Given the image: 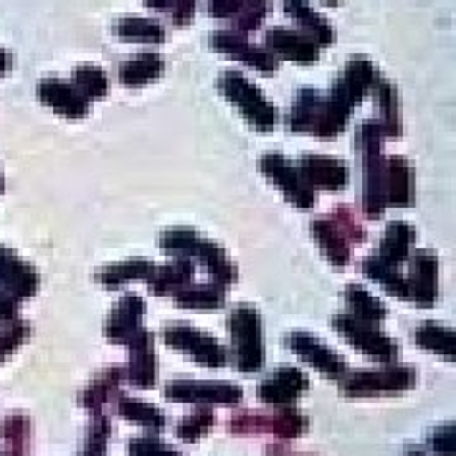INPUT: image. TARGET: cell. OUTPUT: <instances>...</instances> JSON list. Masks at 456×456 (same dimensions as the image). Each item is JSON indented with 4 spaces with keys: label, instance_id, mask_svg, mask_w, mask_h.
<instances>
[{
    "label": "cell",
    "instance_id": "obj_1",
    "mask_svg": "<svg viewBox=\"0 0 456 456\" xmlns=\"http://www.w3.org/2000/svg\"><path fill=\"white\" fill-rule=\"evenodd\" d=\"M378 82L380 79H378L373 61H368L365 56L350 59L345 71L340 74V79L332 84L330 97L322 99V110H320V117H317L312 132L320 140H332L335 134H340L347 125V119H350L353 107L360 104L368 92H373Z\"/></svg>",
    "mask_w": 456,
    "mask_h": 456
},
{
    "label": "cell",
    "instance_id": "obj_2",
    "mask_svg": "<svg viewBox=\"0 0 456 456\" xmlns=\"http://www.w3.org/2000/svg\"><path fill=\"white\" fill-rule=\"evenodd\" d=\"M158 244L163 248V254L173 256V259L200 264L206 269V274L213 279V284L231 287L236 281V277H239L236 264L228 259L226 248L208 241L196 228H165L163 233H160V239H158Z\"/></svg>",
    "mask_w": 456,
    "mask_h": 456
},
{
    "label": "cell",
    "instance_id": "obj_3",
    "mask_svg": "<svg viewBox=\"0 0 456 456\" xmlns=\"http://www.w3.org/2000/svg\"><path fill=\"white\" fill-rule=\"evenodd\" d=\"M228 362L239 373H256L264 368L266 350H264V322L256 307L236 305L228 312Z\"/></svg>",
    "mask_w": 456,
    "mask_h": 456
},
{
    "label": "cell",
    "instance_id": "obj_4",
    "mask_svg": "<svg viewBox=\"0 0 456 456\" xmlns=\"http://www.w3.org/2000/svg\"><path fill=\"white\" fill-rule=\"evenodd\" d=\"M419 383V373L408 365H386L353 370L340 378V391L345 398H391L403 395Z\"/></svg>",
    "mask_w": 456,
    "mask_h": 456
},
{
    "label": "cell",
    "instance_id": "obj_5",
    "mask_svg": "<svg viewBox=\"0 0 456 456\" xmlns=\"http://www.w3.org/2000/svg\"><path fill=\"white\" fill-rule=\"evenodd\" d=\"M218 89L241 112V117H244L254 130L269 132L277 127V107L264 97L241 71H224L221 79H218Z\"/></svg>",
    "mask_w": 456,
    "mask_h": 456
},
{
    "label": "cell",
    "instance_id": "obj_6",
    "mask_svg": "<svg viewBox=\"0 0 456 456\" xmlns=\"http://www.w3.org/2000/svg\"><path fill=\"white\" fill-rule=\"evenodd\" d=\"M332 327L338 330L342 340L350 342L358 353L368 355V358L380 360V362H395L401 355V345L393 340L391 335H386L375 322H362L358 317L340 312L332 317Z\"/></svg>",
    "mask_w": 456,
    "mask_h": 456
},
{
    "label": "cell",
    "instance_id": "obj_7",
    "mask_svg": "<svg viewBox=\"0 0 456 456\" xmlns=\"http://www.w3.org/2000/svg\"><path fill=\"white\" fill-rule=\"evenodd\" d=\"M231 434H272L279 441H292L305 436V431L310 428V419L294 408H279L272 413H251V411H241L236 416H231L228 421Z\"/></svg>",
    "mask_w": 456,
    "mask_h": 456
},
{
    "label": "cell",
    "instance_id": "obj_8",
    "mask_svg": "<svg viewBox=\"0 0 456 456\" xmlns=\"http://www.w3.org/2000/svg\"><path fill=\"white\" fill-rule=\"evenodd\" d=\"M163 340L167 347L178 350L180 355L191 358L203 368H226L228 350L218 338L191 325H167L163 330Z\"/></svg>",
    "mask_w": 456,
    "mask_h": 456
},
{
    "label": "cell",
    "instance_id": "obj_9",
    "mask_svg": "<svg viewBox=\"0 0 456 456\" xmlns=\"http://www.w3.org/2000/svg\"><path fill=\"white\" fill-rule=\"evenodd\" d=\"M259 170L264 178L284 193V198L292 203L294 208L312 211L317 206V191H312L310 185L302 180L297 165L287 155H281V152H266V155H261Z\"/></svg>",
    "mask_w": 456,
    "mask_h": 456
},
{
    "label": "cell",
    "instance_id": "obj_10",
    "mask_svg": "<svg viewBox=\"0 0 456 456\" xmlns=\"http://www.w3.org/2000/svg\"><path fill=\"white\" fill-rule=\"evenodd\" d=\"M165 398L173 403L193 406H236L241 403L244 391L226 380H170L165 383Z\"/></svg>",
    "mask_w": 456,
    "mask_h": 456
},
{
    "label": "cell",
    "instance_id": "obj_11",
    "mask_svg": "<svg viewBox=\"0 0 456 456\" xmlns=\"http://www.w3.org/2000/svg\"><path fill=\"white\" fill-rule=\"evenodd\" d=\"M406 261V302H413L416 307H424V310L434 307L439 297V259L426 248H416L408 254Z\"/></svg>",
    "mask_w": 456,
    "mask_h": 456
},
{
    "label": "cell",
    "instance_id": "obj_12",
    "mask_svg": "<svg viewBox=\"0 0 456 456\" xmlns=\"http://www.w3.org/2000/svg\"><path fill=\"white\" fill-rule=\"evenodd\" d=\"M287 345H289V350H292L297 358L305 360L310 368H314L317 373H322L325 378L340 380L342 375L347 373L345 360L327 342H322L317 335H312V332L294 330V332L287 335Z\"/></svg>",
    "mask_w": 456,
    "mask_h": 456
},
{
    "label": "cell",
    "instance_id": "obj_13",
    "mask_svg": "<svg viewBox=\"0 0 456 456\" xmlns=\"http://www.w3.org/2000/svg\"><path fill=\"white\" fill-rule=\"evenodd\" d=\"M307 391H310V378L297 368L281 365L261 380L256 395L264 406L294 408V403Z\"/></svg>",
    "mask_w": 456,
    "mask_h": 456
},
{
    "label": "cell",
    "instance_id": "obj_14",
    "mask_svg": "<svg viewBox=\"0 0 456 456\" xmlns=\"http://www.w3.org/2000/svg\"><path fill=\"white\" fill-rule=\"evenodd\" d=\"M362 155V213L365 218H380L386 213V158L383 147H365Z\"/></svg>",
    "mask_w": 456,
    "mask_h": 456
},
{
    "label": "cell",
    "instance_id": "obj_15",
    "mask_svg": "<svg viewBox=\"0 0 456 456\" xmlns=\"http://www.w3.org/2000/svg\"><path fill=\"white\" fill-rule=\"evenodd\" d=\"M127 368L125 380L134 388H152L158 380V360H155V338L152 332L140 327L127 340Z\"/></svg>",
    "mask_w": 456,
    "mask_h": 456
},
{
    "label": "cell",
    "instance_id": "obj_16",
    "mask_svg": "<svg viewBox=\"0 0 456 456\" xmlns=\"http://www.w3.org/2000/svg\"><path fill=\"white\" fill-rule=\"evenodd\" d=\"M211 49L226 53L231 59L241 61V64L254 66L261 74H274L277 71V56L264 46H254L244 33L236 31H216L211 33Z\"/></svg>",
    "mask_w": 456,
    "mask_h": 456
},
{
    "label": "cell",
    "instance_id": "obj_17",
    "mask_svg": "<svg viewBox=\"0 0 456 456\" xmlns=\"http://www.w3.org/2000/svg\"><path fill=\"white\" fill-rule=\"evenodd\" d=\"M297 170L302 180L310 185L312 191H342L350 180V170L347 165L342 163L340 158H332V155H314L307 152L299 158Z\"/></svg>",
    "mask_w": 456,
    "mask_h": 456
},
{
    "label": "cell",
    "instance_id": "obj_18",
    "mask_svg": "<svg viewBox=\"0 0 456 456\" xmlns=\"http://www.w3.org/2000/svg\"><path fill=\"white\" fill-rule=\"evenodd\" d=\"M41 287V277L28 261H23L13 248L0 244V289L11 292L18 302L31 299Z\"/></svg>",
    "mask_w": 456,
    "mask_h": 456
},
{
    "label": "cell",
    "instance_id": "obj_19",
    "mask_svg": "<svg viewBox=\"0 0 456 456\" xmlns=\"http://www.w3.org/2000/svg\"><path fill=\"white\" fill-rule=\"evenodd\" d=\"M145 310V299L140 294H122L119 302L114 305V310L104 320V338L114 345H127L132 335L142 327Z\"/></svg>",
    "mask_w": 456,
    "mask_h": 456
},
{
    "label": "cell",
    "instance_id": "obj_20",
    "mask_svg": "<svg viewBox=\"0 0 456 456\" xmlns=\"http://www.w3.org/2000/svg\"><path fill=\"white\" fill-rule=\"evenodd\" d=\"M36 94H38V99L46 107H51L53 112L61 114L66 119H82V117L89 114V107H92V102L84 97L74 84L64 82V79H44V82H38Z\"/></svg>",
    "mask_w": 456,
    "mask_h": 456
},
{
    "label": "cell",
    "instance_id": "obj_21",
    "mask_svg": "<svg viewBox=\"0 0 456 456\" xmlns=\"http://www.w3.org/2000/svg\"><path fill=\"white\" fill-rule=\"evenodd\" d=\"M264 49L272 51L279 59H289L297 64H312L320 59V46L310 36H305L302 31H289V28H274L266 33Z\"/></svg>",
    "mask_w": 456,
    "mask_h": 456
},
{
    "label": "cell",
    "instance_id": "obj_22",
    "mask_svg": "<svg viewBox=\"0 0 456 456\" xmlns=\"http://www.w3.org/2000/svg\"><path fill=\"white\" fill-rule=\"evenodd\" d=\"M145 281L147 289L155 297H173L196 281V264L185 259H173L170 264L152 266Z\"/></svg>",
    "mask_w": 456,
    "mask_h": 456
},
{
    "label": "cell",
    "instance_id": "obj_23",
    "mask_svg": "<svg viewBox=\"0 0 456 456\" xmlns=\"http://www.w3.org/2000/svg\"><path fill=\"white\" fill-rule=\"evenodd\" d=\"M122 383H125V368H117V365L114 368H104L79 393V406L84 411H89L92 416L102 413L104 408L112 403L114 398H119V386Z\"/></svg>",
    "mask_w": 456,
    "mask_h": 456
},
{
    "label": "cell",
    "instance_id": "obj_24",
    "mask_svg": "<svg viewBox=\"0 0 456 456\" xmlns=\"http://www.w3.org/2000/svg\"><path fill=\"white\" fill-rule=\"evenodd\" d=\"M312 231V239H314V244L320 246V251H322V256H325L335 269H345L347 264H350V244H347V239L342 236L338 226L322 216V218H314L310 224Z\"/></svg>",
    "mask_w": 456,
    "mask_h": 456
},
{
    "label": "cell",
    "instance_id": "obj_25",
    "mask_svg": "<svg viewBox=\"0 0 456 456\" xmlns=\"http://www.w3.org/2000/svg\"><path fill=\"white\" fill-rule=\"evenodd\" d=\"M413 198V175L403 155H393L386 160V206L406 208Z\"/></svg>",
    "mask_w": 456,
    "mask_h": 456
},
{
    "label": "cell",
    "instance_id": "obj_26",
    "mask_svg": "<svg viewBox=\"0 0 456 456\" xmlns=\"http://www.w3.org/2000/svg\"><path fill=\"white\" fill-rule=\"evenodd\" d=\"M284 11H287V16L294 18L297 26H302V33L310 36L317 46H327L335 41L332 26L312 8L307 0H284Z\"/></svg>",
    "mask_w": 456,
    "mask_h": 456
},
{
    "label": "cell",
    "instance_id": "obj_27",
    "mask_svg": "<svg viewBox=\"0 0 456 456\" xmlns=\"http://www.w3.org/2000/svg\"><path fill=\"white\" fill-rule=\"evenodd\" d=\"M173 302L188 312H218L226 305V287L221 284H188L185 289L173 294Z\"/></svg>",
    "mask_w": 456,
    "mask_h": 456
},
{
    "label": "cell",
    "instance_id": "obj_28",
    "mask_svg": "<svg viewBox=\"0 0 456 456\" xmlns=\"http://www.w3.org/2000/svg\"><path fill=\"white\" fill-rule=\"evenodd\" d=\"M416 241V228L408 226L406 221H391L386 226V233L380 239V248H378V259L393 264V266H401L411 254V246Z\"/></svg>",
    "mask_w": 456,
    "mask_h": 456
},
{
    "label": "cell",
    "instance_id": "obj_29",
    "mask_svg": "<svg viewBox=\"0 0 456 456\" xmlns=\"http://www.w3.org/2000/svg\"><path fill=\"white\" fill-rule=\"evenodd\" d=\"M152 269V261L147 259H125L110 264V266H102L97 272V284H102L104 289H122L132 281H145L147 274Z\"/></svg>",
    "mask_w": 456,
    "mask_h": 456
},
{
    "label": "cell",
    "instance_id": "obj_30",
    "mask_svg": "<svg viewBox=\"0 0 456 456\" xmlns=\"http://www.w3.org/2000/svg\"><path fill=\"white\" fill-rule=\"evenodd\" d=\"M3 456H26L33 446V421L23 413H11L0 426Z\"/></svg>",
    "mask_w": 456,
    "mask_h": 456
},
{
    "label": "cell",
    "instance_id": "obj_31",
    "mask_svg": "<svg viewBox=\"0 0 456 456\" xmlns=\"http://www.w3.org/2000/svg\"><path fill=\"white\" fill-rule=\"evenodd\" d=\"M413 342L419 347H424L426 353H434V355H441L444 360L456 358V338L454 330L449 325H439V322H424L413 330Z\"/></svg>",
    "mask_w": 456,
    "mask_h": 456
},
{
    "label": "cell",
    "instance_id": "obj_32",
    "mask_svg": "<svg viewBox=\"0 0 456 456\" xmlns=\"http://www.w3.org/2000/svg\"><path fill=\"white\" fill-rule=\"evenodd\" d=\"M165 61L160 53H137L134 59H127L125 64L119 66V82L125 86H145V84L155 82L163 77Z\"/></svg>",
    "mask_w": 456,
    "mask_h": 456
},
{
    "label": "cell",
    "instance_id": "obj_33",
    "mask_svg": "<svg viewBox=\"0 0 456 456\" xmlns=\"http://www.w3.org/2000/svg\"><path fill=\"white\" fill-rule=\"evenodd\" d=\"M345 307H347V314L358 317L362 322H375L378 325V322H383L388 317L383 299L375 297L373 292H368L360 284H347L345 287Z\"/></svg>",
    "mask_w": 456,
    "mask_h": 456
},
{
    "label": "cell",
    "instance_id": "obj_34",
    "mask_svg": "<svg viewBox=\"0 0 456 456\" xmlns=\"http://www.w3.org/2000/svg\"><path fill=\"white\" fill-rule=\"evenodd\" d=\"M360 269H362V274L375 281L380 289H386V294H391V297H398V299H406L408 297V287H406V274L398 269V266H393V264H386V261H380L378 256H368V259H362L360 264Z\"/></svg>",
    "mask_w": 456,
    "mask_h": 456
},
{
    "label": "cell",
    "instance_id": "obj_35",
    "mask_svg": "<svg viewBox=\"0 0 456 456\" xmlns=\"http://www.w3.org/2000/svg\"><path fill=\"white\" fill-rule=\"evenodd\" d=\"M117 413L125 421H130L134 426H142V428L152 431V434H160L165 424H167V419H165V413L160 408L150 406V403L137 401V398H127V395H119L117 398Z\"/></svg>",
    "mask_w": 456,
    "mask_h": 456
},
{
    "label": "cell",
    "instance_id": "obj_36",
    "mask_svg": "<svg viewBox=\"0 0 456 456\" xmlns=\"http://www.w3.org/2000/svg\"><path fill=\"white\" fill-rule=\"evenodd\" d=\"M322 110V94L317 89H299L294 97L292 112H289V130L292 132H312L317 117Z\"/></svg>",
    "mask_w": 456,
    "mask_h": 456
},
{
    "label": "cell",
    "instance_id": "obj_37",
    "mask_svg": "<svg viewBox=\"0 0 456 456\" xmlns=\"http://www.w3.org/2000/svg\"><path fill=\"white\" fill-rule=\"evenodd\" d=\"M375 102L380 107V130L386 137H398L401 134V112H398V94H395V86L388 82H378L373 86Z\"/></svg>",
    "mask_w": 456,
    "mask_h": 456
},
{
    "label": "cell",
    "instance_id": "obj_38",
    "mask_svg": "<svg viewBox=\"0 0 456 456\" xmlns=\"http://www.w3.org/2000/svg\"><path fill=\"white\" fill-rule=\"evenodd\" d=\"M117 36L132 44H163L165 28L152 18H122L117 23Z\"/></svg>",
    "mask_w": 456,
    "mask_h": 456
},
{
    "label": "cell",
    "instance_id": "obj_39",
    "mask_svg": "<svg viewBox=\"0 0 456 456\" xmlns=\"http://www.w3.org/2000/svg\"><path fill=\"white\" fill-rule=\"evenodd\" d=\"M112 436V421L104 413H94L92 424L86 426L79 456H107V444Z\"/></svg>",
    "mask_w": 456,
    "mask_h": 456
},
{
    "label": "cell",
    "instance_id": "obj_40",
    "mask_svg": "<svg viewBox=\"0 0 456 456\" xmlns=\"http://www.w3.org/2000/svg\"><path fill=\"white\" fill-rule=\"evenodd\" d=\"M216 426V413L211 408L203 406L200 411H193L188 416H183L178 421V439L185 441V444H193V441H200L208 431Z\"/></svg>",
    "mask_w": 456,
    "mask_h": 456
},
{
    "label": "cell",
    "instance_id": "obj_41",
    "mask_svg": "<svg viewBox=\"0 0 456 456\" xmlns=\"http://www.w3.org/2000/svg\"><path fill=\"white\" fill-rule=\"evenodd\" d=\"M74 86L82 92L84 97L89 99H102L107 94V89H110V82H107V74L99 69V66H89L84 64L79 66L77 71H74Z\"/></svg>",
    "mask_w": 456,
    "mask_h": 456
},
{
    "label": "cell",
    "instance_id": "obj_42",
    "mask_svg": "<svg viewBox=\"0 0 456 456\" xmlns=\"http://www.w3.org/2000/svg\"><path fill=\"white\" fill-rule=\"evenodd\" d=\"M31 338V322L26 320H8L0 327V362L11 358L23 342Z\"/></svg>",
    "mask_w": 456,
    "mask_h": 456
},
{
    "label": "cell",
    "instance_id": "obj_43",
    "mask_svg": "<svg viewBox=\"0 0 456 456\" xmlns=\"http://www.w3.org/2000/svg\"><path fill=\"white\" fill-rule=\"evenodd\" d=\"M338 231H340L342 236L347 239V244H362L365 239H368V233H365V226L360 224V218L355 216V208H350V206H335V211L327 216Z\"/></svg>",
    "mask_w": 456,
    "mask_h": 456
},
{
    "label": "cell",
    "instance_id": "obj_44",
    "mask_svg": "<svg viewBox=\"0 0 456 456\" xmlns=\"http://www.w3.org/2000/svg\"><path fill=\"white\" fill-rule=\"evenodd\" d=\"M266 0H246L244 5H241V11L233 16V31L236 33H251L259 28L261 23H264V18H266Z\"/></svg>",
    "mask_w": 456,
    "mask_h": 456
},
{
    "label": "cell",
    "instance_id": "obj_45",
    "mask_svg": "<svg viewBox=\"0 0 456 456\" xmlns=\"http://www.w3.org/2000/svg\"><path fill=\"white\" fill-rule=\"evenodd\" d=\"M130 454L132 456H185L180 454L178 449H173L170 444H165L158 436L152 434H145V436H134L130 441Z\"/></svg>",
    "mask_w": 456,
    "mask_h": 456
},
{
    "label": "cell",
    "instance_id": "obj_46",
    "mask_svg": "<svg viewBox=\"0 0 456 456\" xmlns=\"http://www.w3.org/2000/svg\"><path fill=\"white\" fill-rule=\"evenodd\" d=\"M428 449L434 456H456V431L454 424H441L428 434Z\"/></svg>",
    "mask_w": 456,
    "mask_h": 456
},
{
    "label": "cell",
    "instance_id": "obj_47",
    "mask_svg": "<svg viewBox=\"0 0 456 456\" xmlns=\"http://www.w3.org/2000/svg\"><path fill=\"white\" fill-rule=\"evenodd\" d=\"M167 13L173 18V23L178 28H183L193 18V13H196V0H173L170 8H167Z\"/></svg>",
    "mask_w": 456,
    "mask_h": 456
},
{
    "label": "cell",
    "instance_id": "obj_48",
    "mask_svg": "<svg viewBox=\"0 0 456 456\" xmlns=\"http://www.w3.org/2000/svg\"><path fill=\"white\" fill-rule=\"evenodd\" d=\"M244 3L246 0H211L208 3V13L213 18H233L241 11Z\"/></svg>",
    "mask_w": 456,
    "mask_h": 456
},
{
    "label": "cell",
    "instance_id": "obj_49",
    "mask_svg": "<svg viewBox=\"0 0 456 456\" xmlns=\"http://www.w3.org/2000/svg\"><path fill=\"white\" fill-rule=\"evenodd\" d=\"M18 307H20V302H18L16 297L11 292H5V289H0V322L16 320Z\"/></svg>",
    "mask_w": 456,
    "mask_h": 456
},
{
    "label": "cell",
    "instance_id": "obj_50",
    "mask_svg": "<svg viewBox=\"0 0 456 456\" xmlns=\"http://www.w3.org/2000/svg\"><path fill=\"white\" fill-rule=\"evenodd\" d=\"M11 69H13V59H11V53H8L5 49H0V77H5Z\"/></svg>",
    "mask_w": 456,
    "mask_h": 456
},
{
    "label": "cell",
    "instance_id": "obj_51",
    "mask_svg": "<svg viewBox=\"0 0 456 456\" xmlns=\"http://www.w3.org/2000/svg\"><path fill=\"white\" fill-rule=\"evenodd\" d=\"M266 452L272 456H307V454H294V452H289L284 444H272V446H266Z\"/></svg>",
    "mask_w": 456,
    "mask_h": 456
},
{
    "label": "cell",
    "instance_id": "obj_52",
    "mask_svg": "<svg viewBox=\"0 0 456 456\" xmlns=\"http://www.w3.org/2000/svg\"><path fill=\"white\" fill-rule=\"evenodd\" d=\"M173 0H145L147 8H155V11H167Z\"/></svg>",
    "mask_w": 456,
    "mask_h": 456
},
{
    "label": "cell",
    "instance_id": "obj_53",
    "mask_svg": "<svg viewBox=\"0 0 456 456\" xmlns=\"http://www.w3.org/2000/svg\"><path fill=\"white\" fill-rule=\"evenodd\" d=\"M406 456H426V452L424 449H416V446H411V449L406 452Z\"/></svg>",
    "mask_w": 456,
    "mask_h": 456
},
{
    "label": "cell",
    "instance_id": "obj_54",
    "mask_svg": "<svg viewBox=\"0 0 456 456\" xmlns=\"http://www.w3.org/2000/svg\"><path fill=\"white\" fill-rule=\"evenodd\" d=\"M5 196V175H3V167H0V198Z\"/></svg>",
    "mask_w": 456,
    "mask_h": 456
},
{
    "label": "cell",
    "instance_id": "obj_55",
    "mask_svg": "<svg viewBox=\"0 0 456 456\" xmlns=\"http://www.w3.org/2000/svg\"><path fill=\"white\" fill-rule=\"evenodd\" d=\"M322 3H332V5H335V3H340V0H322Z\"/></svg>",
    "mask_w": 456,
    "mask_h": 456
},
{
    "label": "cell",
    "instance_id": "obj_56",
    "mask_svg": "<svg viewBox=\"0 0 456 456\" xmlns=\"http://www.w3.org/2000/svg\"><path fill=\"white\" fill-rule=\"evenodd\" d=\"M0 456H3V454H0Z\"/></svg>",
    "mask_w": 456,
    "mask_h": 456
}]
</instances>
